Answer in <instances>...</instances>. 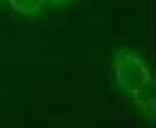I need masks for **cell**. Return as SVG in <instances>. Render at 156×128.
Returning a JSON list of instances; mask_svg holds the SVG:
<instances>
[{
	"instance_id": "3957f363",
	"label": "cell",
	"mask_w": 156,
	"mask_h": 128,
	"mask_svg": "<svg viewBox=\"0 0 156 128\" xmlns=\"http://www.w3.org/2000/svg\"><path fill=\"white\" fill-rule=\"evenodd\" d=\"M69 0H45V5H64Z\"/></svg>"
},
{
	"instance_id": "6da1fadb",
	"label": "cell",
	"mask_w": 156,
	"mask_h": 128,
	"mask_svg": "<svg viewBox=\"0 0 156 128\" xmlns=\"http://www.w3.org/2000/svg\"><path fill=\"white\" fill-rule=\"evenodd\" d=\"M114 76L116 86L135 100L140 112L149 121H156V86L144 59L133 50L118 48L114 52Z\"/></svg>"
},
{
	"instance_id": "7a4b0ae2",
	"label": "cell",
	"mask_w": 156,
	"mask_h": 128,
	"mask_svg": "<svg viewBox=\"0 0 156 128\" xmlns=\"http://www.w3.org/2000/svg\"><path fill=\"white\" fill-rule=\"evenodd\" d=\"M10 5L21 14H38L43 7H45V0H10Z\"/></svg>"
}]
</instances>
